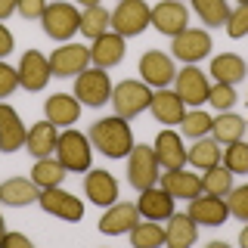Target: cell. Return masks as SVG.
I'll return each instance as SVG.
<instances>
[{
  "label": "cell",
  "instance_id": "cell-48",
  "mask_svg": "<svg viewBox=\"0 0 248 248\" xmlns=\"http://www.w3.org/2000/svg\"><path fill=\"white\" fill-rule=\"evenodd\" d=\"M3 236H6V220H3V214H0V242H3Z\"/></svg>",
  "mask_w": 248,
  "mask_h": 248
},
{
  "label": "cell",
  "instance_id": "cell-35",
  "mask_svg": "<svg viewBox=\"0 0 248 248\" xmlns=\"http://www.w3.org/2000/svg\"><path fill=\"white\" fill-rule=\"evenodd\" d=\"M192 10L199 13V19L211 28H223L230 19V3L227 0H192Z\"/></svg>",
  "mask_w": 248,
  "mask_h": 248
},
{
  "label": "cell",
  "instance_id": "cell-41",
  "mask_svg": "<svg viewBox=\"0 0 248 248\" xmlns=\"http://www.w3.org/2000/svg\"><path fill=\"white\" fill-rule=\"evenodd\" d=\"M16 87H19V68L6 65V62H0V99L13 96Z\"/></svg>",
  "mask_w": 248,
  "mask_h": 248
},
{
  "label": "cell",
  "instance_id": "cell-23",
  "mask_svg": "<svg viewBox=\"0 0 248 248\" xmlns=\"http://www.w3.org/2000/svg\"><path fill=\"white\" fill-rule=\"evenodd\" d=\"M152 115L158 124H180L183 115H186V103L177 96V90H168V87H158L152 93Z\"/></svg>",
  "mask_w": 248,
  "mask_h": 248
},
{
  "label": "cell",
  "instance_id": "cell-14",
  "mask_svg": "<svg viewBox=\"0 0 248 248\" xmlns=\"http://www.w3.org/2000/svg\"><path fill=\"white\" fill-rule=\"evenodd\" d=\"M149 22L161 31V34L174 37V34H180V31L189 25V10H186L180 0H161V3L152 6Z\"/></svg>",
  "mask_w": 248,
  "mask_h": 248
},
{
  "label": "cell",
  "instance_id": "cell-25",
  "mask_svg": "<svg viewBox=\"0 0 248 248\" xmlns=\"http://www.w3.org/2000/svg\"><path fill=\"white\" fill-rule=\"evenodd\" d=\"M41 199V186L34 180H25V177H10L6 183H0V202L13 208H25L34 205Z\"/></svg>",
  "mask_w": 248,
  "mask_h": 248
},
{
  "label": "cell",
  "instance_id": "cell-45",
  "mask_svg": "<svg viewBox=\"0 0 248 248\" xmlns=\"http://www.w3.org/2000/svg\"><path fill=\"white\" fill-rule=\"evenodd\" d=\"M13 13H19V0H0V22L10 19Z\"/></svg>",
  "mask_w": 248,
  "mask_h": 248
},
{
  "label": "cell",
  "instance_id": "cell-19",
  "mask_svg": "<svg viewBox=\"0 0 248 248\" xmlns=\"http://www.w3.org/2000/svg\"><path fill=\"white\" fill-rule=\"evenodd\" d=\"M25 124H22L19 112H16L13 106L0 103V152H16L25 146Z\"/></svg>",
  "mask_w": 248,
  "mask_h": 248
},
{
  "label": "cell",
  "instance_id": "cell-11",
  "mask_svg": "<svg viewBox=\"0 0 248 248\" xmlns=\"http://www.w3.org/2000/svg\"><path fill=\"white\" fill-rule=\"evenodd\" d=\"M37 205H41L46 214L62 217V220H68V223H75V220H81V217H84V202L75 199L72 192H65L62 186L41 189V199H37Z\"/></svg>",
  "mask_w": 248,
  "mask_h": 248
},
{
  "label": "cell",
  "instance_id": "cell-16",
  "mask_svg": "<svg viewBox=\"0 0 248 248\" xmlns=\"http://www.w3.org/2000/svg\"><path fill=\"white\" fill-rule=\"evenodd\" d=\"M186 214H189L196 223H202V227H220V223H227L230 208H227V199L202 192V196L189 199V211Z\"/></svg>",
  "mask_w": 248,
  "mask_h": 248
},
{
  "label": "cell",
  "instance_id": "cell-22",
  "mask_svg": "<svg viewBox=\"0 0 248 248\" xmlns=\"http://www.w3.org/2000/svg\"><path fill=\"white\" fill-rule=\"evenodd\" d=\"M155 158H158V165L165 170H174V168H186V146L180 134H174V130H161L158 137H155Z\"/></svg>",
  "mask_w": 248,
  "mask_h": 248
},
{
  "label": "cell",
  "instance_id": "cell-43",
  "mask_svg": "<svg viewBox=\"0 0 248 248\" xmlns=\"http://www.w3.org/2000/svg\"><path fill=\"white\" fill-rule=\"evenodd\" d=\"M0 245H3V248H31V239L22 236V232H6Z\"/></svg>",
  "mask_w": 248,
  "mask_h": 248
},
{
  "label": "cell",
  "instance_id": "cell-39",
  "mask_svg": "<svg viewBox=\"0 0 248 248\" xmlns=\"http://www.w3.org/2000/svg\"><path fill=\"white\" fill-rule=\"evenodd\" d=\"M227 208H230V217L248 220V183L245 186H232L230 196H227Z\"/></svg>",
  "mask_w": 248,
  "mask_h": 248
},
{
  "label": "cell",
  "instance_id": "cell-44",
  "mask_svg": "<svg viewBox=\"0 0 248 248\" xmlns=\"http://www.w3.org/2000/svg\"><path fill=\"white\" fill-rule=\"evenodd\" d=\"M13 46H16V41H13V31L6 28V25H0V59H3V56H10V53H13Z\"/></svg>",
  "mask_w": 248,
  "mask_h": 248
},
{
  "label": "cell",
  "instance_id": "cell-10",
  "mask_svg": "<svg viewBox=\"0 0 248 248\" xmlns=\"http://www.w3.org/2000/svg\"><path fill=\"white\" fill-rule=\"evenodd\" d=\"M90 65V46L84 44H62L50 53V72L53 78H75Z\"/></svg>",
  "mask_w": 248,
  "mask_h": 248
},
{
  "label": "cell",
  "instance_id": "cell-15",
  "mask_svg": "<svg viewBox=\"0 0 248 248\" xmlns=\"http://www.w3.org/2000/svg\"><path fill=\"white\" fill-rule=\"evenodd\" d=\"M140 220H143V217H140V208L134 202H115V205H108V211L99 217V232H106V236H124V232H130Z\"/></svg>",
  "mask_w": 248,
  "mask_h": 248
},
{
  "label": "cell",
  "instance_id": "cell-40",
  "mask_svg": "<svg viewBox=\"0 0 248 248\" xmlns=\"http://www.w3.org/2000/svg\"><path fill=\"white\" fill-rule=\"evenodd\" d=\"M227 34L232 41L248 34V3H239L236 10H230V19H227Z\"/></svg>",
  "mask_w": 248,
  "mask_h": 248
},
{
  "label": "cell",
  "instance_id": "cell-28",
  "mask_svg": "<svg viewBox=\"0 0 248 248\" xmlns=\"http://www.w3.org/2000/svg\"><path fill=\"white\" fill-rule=\"evenodd\" d=\"M208 75H211L214 81H220V84H232V87H236L239 81H245L248 68H245L242 56H236V53H220V56L211 59V72Z\"/></svg>",
  "mask_w": 248,
  "mask_h": 248
},
{
  "label": "cell",
  "instance_id": "cell-9",
  "mask_svg": "<svg viewBox=\"0 0 248 248\" xmlns=\"http://www.w3.org/2000/svg\"><path fill=\"white\" fill-rule=\"evenodd\" d=\"M174 90H177V96H180L186 106L199 108L202 103H208L211 84H208V75L202 72L199 65H186V68H180V72L174 75Z\"/></svg>",
  "mask_w": 248,
  "mask_h": 248
},
{
  "label": "cell",
  "instance_id": "cell-1",
  "mask_svg": "<svg viewBox=\"0 0 248 248\" xmlns=\"http://www.w3.org/2000/svg\"><path fill=\"white\" fill-rule=\"evenodd\" d=\"M90 143L93 149H99L108 158H127L130 149H134V134H130L127 118H118V115H108V118H99L90 124Z\"/></svg>",
  "mask_w": 248,
  "mask_h": 248
},
{
  "label": "cell",
  "instance_id": "cell-24",
  "mask_svg": "<svg viewBox=\"0 0 248 248\" xmlns=\"http://www.w3.org/2000/svg\"><path fill=\"white\" fill-rule=\"evenodd\" d=\"M161 189H168L174 199H196L202 196V177L192 174L186 168H174V170H165L161 174Z\"/></svg>",
  "mask_w": 248,
  "mask_h": 248
},
{
  "label": "cell",
  "instance_id": "cell-30",
  "mask_svg": "<svg viewBox=\"0 0 248 248\" xmlns=\"http://www.w3.org/2000/svg\"><path fill=\"white\" fill-rule=\"evenodd\" d=\"M245 127H248V121L239 118L236 112H220V115L214 118V124H211V137H214L220 146H227V143H236V140H242Z\"/></svg>",
  "mask_w": 248,
  "mask_h": 248
},
{
  "label": "cell",
  "instance_id": "cell-17",
  "mask_svg": "<svg viewBox=\"0 0 248 248\" xmlns=\"http://www.w3.org/2000/svg\"><path fill=\"white\" fill-rule=\"evenodd\" d=\"M84 196H87L96 208H108L118 202V180L108 170H87L84 177Z\"/></svg>",
  "mask_w": 248,
  "mask_h": 248
},
{
  "label": "cell",
  "instance_id": "cell-34",
  "mask_svg": "<svg viewBox=\"0 0 248 248\" xmlns=\"http://www.w3.org/2000/svg\"><path fill=\"white\" fill-rule=\"evenodd\" d=\"M130 245L134 248H158L165 245V227L158 220H140L130 230Z\"/></svg>",
  "mask_w": 248,
  "mask_h": 248
},
{
  "label": "cell",
  "instance_id": "cell-18",
  "mask_svg": "<svg viewBox=\"0 0 248 248\" xmlns=\"http://www.w3.org/2000/svg\"><path fill=\"white\" fill-rule=\"evenodd\" d=\"M44 115L50 124L56 127H72V124L81 118V99L75 93H53L44 103Z\"/></svg>",
  "mask_w": 248,
  "mask_h": 248
},
{
  "label": "cell",
  "instance_id": "cell-8",
  "mask_svg": "<svg viewBox=\"0 0 248 248\" xmlns=\"http://www.w3.org/2000/svg\"><path fill=\"white\" fill-rule=\"evenodd\" d=\"M170 41H174V44H170L174 59L186 62V65H196V62H202L208 53H211V46H214L211 34H208L205 28H189V25H186L180 34H174Z\"/></svg>",
  "mask_w": 248,
  "mask_h": 248
},
{
  "label": "cell",
  "instance_id": "cell-47",
  "mask_svg": "<svg viewBox=\"0 0 248 248\" xmlns=\"http://www.w3.org/2000/svg\"><path fill=\"white\" fill-rule=\"evenodd\" d=\"M75 3H81V6H99L103 0H75Z\"/></svg>",
  "mask_w": 248,
  "mask_h": 248
},
{
  "label": "cell",
  "instance_id": "cell-12",
  "mask_svg": "<svg viewBox=\"0 0 248 248\" xmlns=\"http://www.w3.org/2000/svg\"><path fill=\"white\" fill-rule=\"evenodd\" d=\"M177 68H174V59L168 56V53L161 50H146L143 56H140V78H143L149 87H168L170 81H174Z\"/></svg>",
  "mask_w": 248,
  "mask_h": 248
},
{
  "label": "cell",
  "instance_id": "cell-32",
  "mask_svg": "<svg viewBox=\"0 0 248 248\" xmlns=\"http://www.w3.org/2000/svg\"><path fill=\"white\" fill-rule=\"evenodd\" d=\"M232 177H236V174H232L227 165L205 168V174H202V192L227 199V196H230V189H232Z\"/></svg>",
  "mask_w": 248,
  "mask_h": 248
},
{
  "label": "cell",
  "instance_id": "cell-6",
  "mask_svg": "<svg viewBox=\"0 0 248 248\" xmlns=\"http://www.w3.org/2000/svg\"><path fill=\"white\" fill-rule=\"evenodd\" d=\"M41 25H44V34L53 37V41H62L65 44L75 31H81V13L75 10V3H50L41 16Z\"/></svg>",
  "mask_w": 248,
  "mask_h": 248
},
{
  "label": "cell",
  "instance_id": "cell-20",
  "mask_svg": "<svg viewBox=\"0 0 248 248\" xmlns=\"http://www.w3.org/2000/svg\"><path fill=\"white\" fill-rule=\"evenodd\" d=\"M124 53H127V44H124L121 34H115V31H106V34H99L96 41L90 46V62L99 68H112L118 65L124 59Z\"/></svg>",
  "mask_w": 248,
  "mask_h": 248
},
{
  "label": "cell",
  "instance_id": "cell-29",
  "mask_svg": "<svg viewBox=\"0 0 248 248\" xmlns=\"http://www.w3.org/2000/svg\"><path fill=\"white\" fill-rule=\"evenodd\" d=\"M220 143L208 134V137H199L196 143H192V149H186V161H189L192 168H199V170H205V168H214V165H220Z\"/></svg>",
  "mask_w": 248,
  "mask_h": 248
},
{
  "label": "cell",
  "instance_id": "cell-31",
  "mask_svg": "<svg viewBox=\"0 0 248 248\" xmlns=\"http://www.w3.org/2000/svg\"><path fill=\"white\" fill-rule=\"evenodd\" d=\"M65 165H62L59 158H37L34 168H31V180H34L41 189H50V186H62V180H65Z\"/></svg>",
  "mask_w": 248,
  "mask_h": 248
},
{
  "label": "cell",
  "instance_id": "cell-2",
  "mask_svg": "<svg viewBox=\"0 0 248 248\" xmlns=\"http://www.w3.org/2000/svg\"><path fill=\"white\" fill-rule=\"evenodd\" d=\"M158 180H161V165L155 158V149L149 143H140V146L134 143V149L127 155V183L137 192H143L149 186H155Z\"/></svg>",
  "mask_w": 248,
  "mask_h": 248
},
{
  "label": "cell",
  "instance_id": "cell-26",
  "mask_svg": "<svg viewBox=\"0 0 248 248\" xmlns=\"http://www.w3.org/2000/svg\"><path fill=\"white\" fill-rule=\"evenodd\" d=\"M199 239V223L192 220L189 214H170L168 227H165V245L170 248H189Z\"/></svg>",
  "mask_w": 248,
  "mask_h": 248
},
{
  "label": "cell",
  "instance_id": "cell-13",
  "mask_svg": "<svg viewBox=\"0 0 248 248\" xmlns=\"http://www.w3.org/2000/svg\"><path fill=\"white\" fill-rule=\"evenodd\" d=\"M53 78L50 72V59L41 50H25V56L19 62V84L28 93H41L46 87V81Z\"/></svg>",
  "mask_w": 248,
  "mask_h": 248
},
{
  "label": "cell",
  "instance_id": "cell-36",
  "mask_svg": "<svg viewBox=\"0 0 248 248\" xmlns=\"http://www.w3.org/2000/svg\"><path fill=\"white\" fill-rule=\"evenodd\" d=\"M211 124H214V118H211L208 112H202V108H192V112L183 115L180 130H183V137L199 140V137H208V134H211Z\"/></svg>",
  "mask_w": 248,
  "mask_h": 248
},
{
  "label": "cell",
  "instance_id": "cell-5",
  "mask_svg": "<svg viewBox=\"0 0 248 248\" xmlns=\"http://www.w3.org/2000/svg\"><path fill=\"white\" fill-rule=\"evenodd\" d=\"M149 3L146 0H118V6L112 10V31L121 34L124 41L127 37H137L149 28Z\"/></svg>",
  "mask_w": 248,
  "mask_h": 248
},
{
  "label": "cell",
  "instance_id": "cell-42",
  "mask_svg": "<svg viewBox=\"0 0 248 248\" xmlns=\"http://www.w3.org/2000/svg\"><path fill=\"white\" fill-rule=\"evenodd\" d=\"M44 10H46V0H19L22 19H41Z\"/></svg>",
  "mask_w": 248,
  "mask_h": 248
},
{
  "label": "cell",
  "instance_id": "cell-46",
  "mask_svg": "<svg viewBox=\"0 0 248 248\" xmlns=\"http://www.w3.org/2000/svg\"><path fill=\"white\" fill-rule=\"evenodd\" d=\"M239 245H242V248H248V220H245L242 232H239Z\"/></svg>",
  "mask_w": 248,
  "mask_h": 248
},
{
  "label": "cell",
  "instance_id": "cell-21",
  "mask_svg": "<svg viewBox=\"0 0 248 248\" xmlns=\"http://www.w3.org/2000/svg\"><path fill=\"white\" fill-rule=\"evenodd\" d=\"M137 208H140V217H143V220H168V217L174 214V196H170L168 189L149 186V189L140 192Z\"/></svg>",
  "mask_w": 248,
  "mask_h": 248
},
{
  "label": "cell",
  "instance_id": "cell-49",
  "mask_svg": "<svg viewBox=\"0 0 248 248\" xmlns=\"http://www.w3.org/2000/svg\"><path fill=\"white\" fill-rule=\"evenodd\" d=\"M236 3H248V0H236Z\"/></svg>",
  "mask_w": 248,
  "mask_h": 248
},
{
  "label": "cell",
  "instance_id": "cell-27",
  "mask_svg": "<svg viewBox=\"0 0 248 248\" xmlns=\"http://www.w3.org/2000/svg\"><path fill=\"white\" fill-rule=\"evenodd\" d=\"M56 140H59L56 124H50V121L44 118V121L31 124V130H28V137H25V149L34 155V158H46V155L56 152Z\"/></svg>",
  "mask_w": 248,
  "mask_h": 248
},
{
  "label": "cell",
  "instance_id": "cell-38",
  "mask_svg": "<svg viewBox=\"0 0 248 248\" xmlns=\"http://www.w3.org/2000/svg\"><path fill=\"white\" fill-rule=\"evenodd\" d=\"M236 87L232 84H220V81H214L211 84V90H208V103H211L217 112H230L232 106H236Z\"/></svg>",
  "mask_w": 248,
  "mask_h": 248
},
{
  "label": "cell",
  "instance_id": "cell-33",
  "mask_svg": "<svg viewBox=\"0 0 248 248\" xmlns=\"http://www.w3.org/2000/svg\"><path fill=\"white\" fill-rule=\"evenodd\" d=\"M108 28H112V13L103 10V3L99 6H84V13H81V34L84 37L96 41V37L106 34Z\"/></svg>",
  "mask_w": 248,
  "mask_h": 248
},
{
  "label": "cell",
  "instance_id": "cell-37",
  "mask_svg": "<svg viewBox=\"0 0 248 248\" xmlns=\"http://www.w3.org/2000/svg\"><path fill=\"white\" fill-rule=\"evenodd\" d=\"M220 161L232 170V174H248V143H242V140L227 143V149H223Z\"/></svg>",
  "mask_w": 248,
  "mask_h": 248
},
{
  "label": "cell",
  "instance_id": "cell-4",
  "mask_svg": "<svg viewBox=\"0 0 248 248\" xmlns=\"http://www.w3.org/2000/svg\"><path fill=\"white\" fill-rule=\"evenodd\" d=\"M108 103L115 106V115L118 118H137L140 112H146L152 103V90L146 81H121L118 87H112V99Z\"/></svg>",
  "mask_w": 248,
  "mask_h": 248
},
{
  "label": "cell",
  "instance_id": "cell-3",
  "mask_svg": "<svg viewBox=\"0 0 248 248\" xmlns=\"http://www.w3.org/2000/svg\"><path fill=\"white\" fill-rule=\"evenodd\" d=\"M56 158L65 165V170H72V174L90 170V161H93L90 137L78 134V130H62L59 140H56Z\"/></svg>",
  "mask_w": 248,
  "mask_h": 248
},
{
  "label": "cell",
  "instance_id": "cell-7",
  "mask_svg": "<svg viewBox=\"0 0 248 248\" xmlns=\"http://www.w3.org/2000/svg\"><path fill=\"white\" fill-rule=\"evenodd\" d=\"M75 96L81 99V106H103L112 99V81H108L106 68L93 65V68H84L81 75L75 78Z\"/></svg>",
  "mask_w": 248,
  "mask_h": 248
}]
</instances>
